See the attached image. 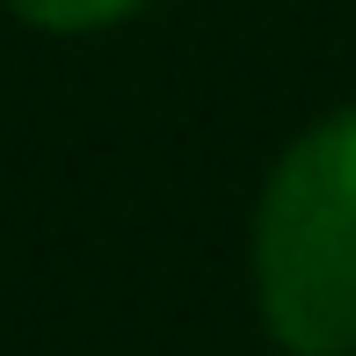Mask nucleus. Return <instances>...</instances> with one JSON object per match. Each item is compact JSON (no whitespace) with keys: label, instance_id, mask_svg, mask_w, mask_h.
<instances>
[{"label":"nucleus","instance_id":"f257e3e1","mask_svg":"<svg viewBox=\"0 0 356 356\" xmlns=\"http://www.w3.org/2000/svg\"><path fill=\"white\" fill-rule=\"evenodd\" d=\"M248 269L284 356H356V102L313 117L262 175Z\"/></svg>","mask_w":356,"mask_h":356},{"label":"nucleus","instance_id":"f03ea898","mask_svg":"<svg viewBox=\"0 0 356 356\" xmlns=\"http://www.w3.org/2000/svg\"><path fill=\"white\" fill-rule=\"evenodd\" d=\"M145 8H153V0H8L15 22L44 29V37H102V29L131 22Z\"/></svg>","mask_w":356,"mask_h":356}]
</instances>
